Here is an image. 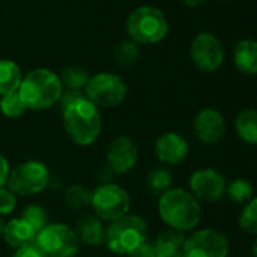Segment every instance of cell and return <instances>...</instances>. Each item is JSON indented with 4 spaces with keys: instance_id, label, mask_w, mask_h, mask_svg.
Returning a JSON list of instances; mask_svg holds the SVG:
<instances>
[{
    "instance_id": "30",
    "label": "cell",
    "mask_w": 257,
    "mask_h": 257,
    "mask_svg": "<svg viewBox=\"0 0 257 257\" xmlns=\"http://www.w3.org/2000/svg\"><path fill=\"white\" fill-rule=\"evenodd\" d=\"M17 206V195L8 188H2L0 189V216H7L11 215L16 210Z\"/></svg>"
},
{
    "instance_id": "31",
    "label": "cell",
    "mask_w": 257,
    "mask_h": 257,
    "mask_svg": "<svg viewBox=\"0 0 257 257\" xmlns=\"http://www.w3.org/2000/svg\"><path fill=\"white\" fill-rule=\"evenodd\" d=\"M127 257H158V251L153 245V242H143L137 249H134Z\"/></svg>"
},
{
    "instance_id": "37",
    "label": "cell",
    "mask_w": 257,
    "mask_h": 257,
    "mask_svg": "<svg viewBox=\"0 0 257 257\" xmlns=\"http://www.w3.org/2000/svg\"><path fill=\"white\" fill-rule=\"evenodd\" d=\"M4 228H5V219L0 216V236L4 234Z\"/></svg>"
},
{
    "instance_id": "4",
    "label": "cell",
    "mask_w": 257,
    "mask_h": 257,
    "mask_svg": "<svg viewBox=\"0 0 257 257\" xmlns=\"http://www.w3.org/2000/svg\"><path fill=\"white\" fill-rule=\"evenodd\" d=\"M147 221L134 213H127L116 221L109 222L104 234V245L116 255H128L147 240Z\"/></svg>"
},
{
    "instance_id": "38",
    "label": "cell",
    "mask_w": 257,
    "mask_h": 257,
    "mask_svg": "<svg viewBox=\"0 0 257 257\" xmlns=\"http://www.w3.org/2000/svg\"><path fill=\"white\" fill-rule=\"evenodd\" d=\"M221 2H227V0H221Z\"/></svg>"
},
{
    "instance_id": "11",
    "label": "cell",
    "mask_w": 257,
    "mask_h": 257,
    "mask_svg": "<svg viewBox=\"0 0 257 257\" xmlns=\"http://www.w3.org/2000/svg\"><path fill=\"white\" fill-rule=\"evenodd\" d=\"M106 168L113 174L131 173L140 159V149L137 143L127 135L115 137L106 149Z\"/></svg>"
},
{
    "instance_id": "16",
    "label": "cell",
    "mask_w": 257,
    "mask_h": 257,
    "mask_svg": "<svg viewBox=\"0 0 257 257\" xmlns=\"http://www.w3.org/2000/svg\"><path fill=\"white\" fill-rule=\"evenodd\" d=\"M74 231L80 243L89 246H97L104 243V234H106L104 222L94 213L82 215L74 225Z\"/></svg>"
},
{
    "instance_id": "18",
    "label": "cell",
    "mask_w": 257,
    "mask_h": 257,
    "mask_svg": "<svg viewBox=\"0 0 257 257\" xmlns=\"http://www.w3.org/2000/svg\"><path fill=\"white\" fill-rule=\"evenodd\" d=\"M233 64L242 74H257V41L249 38L237 41L233 49Z\"/></svg>"
},
{
    "instance_id": "26",
    "label": "cell",
    "mask_w": 257,
    "mask_h": 257,
    "mask_svg": "<svg viewBox=\"0 0 257 257\" xmlns=\"http://www.w3.org/2000/svg\"><path fill=\"white\" fill-rule=\"evenodd\" d=\"M113 58H115L118 65H121L124 68H128V67L135 65L140 61V47L132 40L121 41L113 49Z\"/></svg>"
},
{
    "instance_id": "32",
    "label": "cell",
    "mask_w": 257,
    "mask_h": 257,
    "mask_svg": "<svg viewBox=\"0 0 257 257\" xmlns=\"http://www.w3.org/2000/svg\"><path fill=\"white\" fill-rule=\"evenodd\" d=\"M10 173H11L10 162H8V159H7L2 153H0V189L7 186Z\"/></svg>"
},
{
    "instance_id": "5",
    "label": "cell",
    "mask_w": 257,
    "mask_h": 257,
    "mask_svg": "<svg viewBox=\"0 0 257 257\" xmlns=\"http://www.w3.org/2000/svg\"><path fill=\"white\" fill-rule=\"evenodd\" d=\"M125 31L137 44H156L167 37L168 22L159 8L144 5L132 11L127 17Z\"/></svg>"
},
{
    "instance_id": "3",
    "label": "cell",
    "mask_w": 257,
    "mask_h": 257,
    "mask_svg": "<svg viewBox=\"0 0 257 257\" xmlns=\"http://www.w3.org/2000/svg\"><path fill=\"white\" fill-rule=\"evenodd\" d=\"M64 92L59 74L49 68H35L23 76L19 94L31 110H46L59 103Z\"/></svg>"
},
{
    "instance_id": "20",
    "label": "cell",
    "mask_w": 257,
    "mask_h": 257,
    "mask_svg": "<svg viewBox=\"0 0 257 257\" xmlns=\"http://www.w3.org/2000/svg\"><path fill=\"white\" fill-rule=\"evenodd\" d=\"M23 80L22 68L11 59H0V97L17 92Z\"/></svg>"
},
{
    "instance_id": "6",
    "label": "cell",
    "mask_w": 257,
    "mask_h": 257,
    "mask_svg": "<svg viewBox=\"0 0 257 257\" xmlns=\"http://www.w3.org/2000/svg\"><path fill=\"white\" fill-rule=\"evenodd\" d=\"M50 183L47 165L37 159L25 161L11 168L7 186L20 197H31L43 192Z\"/></svg>"
},
{
    "instance_id": "35",
    "label": "cell",
    "mask_w": 257,
    "mask_h": 257,
    "mask_svg": "<svg viewBox=\"0 0 257 257\" xmlns=\"http://www.w3.org/2000/svg\"><path fill=\"white\" fill-rule=\"evenodd\" d=\"M158 257H183L182 251H165V252H158Z\"/></svg>"
},
{
    "instance_id": "12",
    "label": "cell",
    "mask_w": 257,
    "mask_h": 257,
    "mask_svg": "<svg viewBox=\"0 0 257 257\" xmlns=\"http://www.w3.org/2000/svg\"><path fill=\"white\" fill-rule=\"evenodd\" d=\"M189 53L194 65L203 73H213L224 62L222 44L209 32H201L192 40Z\"/></svg>"
},
{
    "instance_id": "25",
    "label": "cell",
    "mask_w": 257,
    "mask_h": 257,
    "mask_svg": "<svg viewBox=\"0 0 257 257\" xmlns=\"http://www.w3.org/2000/svg\"><path fill=\"white\" fill-rule=\"evenodd\" d=\"M89 73L79 65H71L62 70L59 79L62 82V86L71 91H83L89 80Z\"/></svg>"
},
{
    "instance_id": "36",
    "label": "cell",
    "mask_w": 257,
    "mask_h": 257,
    "mask_svg": "<svg viewBox=\"0 0 257 257\" xmlns=\"http://www.w3.org/2000/svg\"><path fill=\"white\" fill-rule=\"evenodd\" d=\"M251 257H257V237H254L251 243Z\"/></svg>"
},
{
    "instance_id": "34",
    "label": "cell",
    "mask_w": 257,
    "mask_h": 257,
    "mask_svg": "<svg viewBox=\"0 0 257 257\" xmlns=\"http://www.w3.org/2000/svg\"><path fill=\"white\" fill-rule=\"evenodd\" d=\"M182 2H183V5L188 7V8H197V7L206 4L207 0H182Z\"/></svg>"
},
{
    "instance_id": "13",
    "label": "cell",
    "mask_w": 257,
    "mask_h": 257,
    "mask_svg": "<svg viewBox=\"0 0 257 257\" xmlns=\"http://www.w3.org/2000/svg\"><path fill=\"white\" fill-rule=\"evenodd\" d=\"M189 192L201 203H215L224 198L225 177L215 168H198L189 176Z\"/></svg>"
},
{
    "instance_id": "1",
    "label": "cell",
    "mask_w": 257,
    "mask_h": 257,
    "mask_svg": "<svg viewBox=\"0 0 257 257\" xmlns=\"http://www.w3.org/2000/svg\"><path fill=\"white\" fill-rule=\"evenodd\" d=\"M158 213L167 227L182 233L194 231L201 221V203L183 188H171L158 200Z\"/></svg>"
},
{
    "instance_id": "28",
    "label": "cell",
    "mask_w": 257,
    "mask_h": 257,
    "mask_svg": "<svg viewBox=\"0 0 257 257\" xmlns=\"http://www.w3.org/2000/svg\"><path fill=\"white\" fill-rule=\"evenodd\" d=\"M22 219H25L37 233L40 230H43L47 224H49V213L47 210L38 204V203H32L28 204L23 210H22Z\"/></svg>"
},
{
    "instance_id": "10",
    "label": "cell",
    "mask_w": 257,
    "mask_h": 257,
    "mask_svg": "<svg viewBox=\"0 0 257 257\" xmlns=\"http://www.w3.org/2000/svg\"><path fill=\"white\" fill-rule=\"evenodd\" d=\"M183 257H228L230 243L224 233L215 228H195L186 236Z\"/></svg>"
},
{
    "instance_id": "22",
    "label": "cell",
    "mask_w": 257,
    "mask_h": 257,
    "mask_svg": "<svg viewBox=\"0 0 257 257\" xmlns=\"http://www.w3.org/2000/svg\"><path fill=\"white\" fill-rule=\"evenodd\" d=\"M224 197L234 204L243 206L254 197V188H252L249 180L242 179V177H236V179L227 182Z\"/></svg>"
},
{
    "instance_id": "8",
    "label": "cell",
    "mask_w": 257,
    "mask_h": 257,
    "mask_svg": "<svg viewBox=\"0 0 257 257\" xmlns=\"http://www.w3.org/2000/svg\"><path fill=\"white\" fill-rule=\"evenodd\" d=\"M91 207L103 222H112L131 210V195L116 183H101L92 191Z\"/></svg>"
},
{
    "instance_id": "23",
    "label": "cell",
    "mask_w": 257,
    "mask_h": 257,
    "mask_svg": "<svg viewBox=\"0 0 257 257\" xmlns=\"http://www.w3.org/2000/svg\"><path fill=\"white\" fill-rule=\"evenodd\" d=\"M186 240V234L174 230V228H164L153 240V245L158 252H165V251H182L183 245Z\"/></svg>"
},
{
    "instance_id": "27",
    "label": "cell",
    "mask_w": 257,
    "mask_h": 257,
    "mask_svg": "<svg viewBox=\"0 0 257 257\" xmlns=\"http://www.w3.org/2000/svg\"><path fill=\"white\" fill-rule=\"evenodd\" d=\"M237 224L246 234L257 237V195L242 206L237 216Z\"/></svg>"
},
{
    "instance_id": "14",
    "label": "cell",
    "mask_w": 257,
    "mask_h": 257,
    "mask_svg": "<svg viewBox=\"0 0 257 257\" xmlns=\"http://www.w3.org/2000/svg\"><path fill=\"white\" fill-rule=\"evenodd\" d=\"M227 132L224 115L215 107L201 109L194 118V135L204 146H216Z\"/></svg>"
},
{
    "instance_id": "33",
    "label": "cell",
    "mask_w": 257,
    "mask_h": 257,
    "mask_svg": "<svg viewBox=\"0 0 257 257\" xmlns=\"http://www.w3.org/2000/svg\"><path fill=\"white\" fill-rule=\"evenodd\" d=\"M14 257H44V254L37 248V245H29V246H25V248H20V249H16V254Z\"/></svg>"
},
{
    "instance_id": "9",
    "label": "cell",
    "mask_w": 257,
    "mask_h": 257,
    "mask_svg": "<svg viewBox=\"0 0 257 257\" xmlns=\"http://www.w3.org/2000/svg\"><path fill=\"white\" fill-rule=\"evenodd\" d=\"M85 95L97 107H115L127 97L125 82L113 73H98L89 77Z\"/></svg>"
},
{
    "instance_id": "24",
    "label": "cell",
    "mask_w": 257,
    "mask_h": 257,
    "mask_svg": "<svg viewBox=\"0 0 257 257\" xmlns=\"http://www.w3.org/2000/svg\"><path fill=\"white\" fill-rule=\"evenodd\" d=\"M91 198L92 191L82 183H74L64 192V201L71 210H80L86 206H91Z\"/></svg>"
},
{
    "instance_id": "7",
    "label": "cell",
    "mask_w": 257,
    "mask_h": 257,
    "mask_svg": "<svg viewBox=\"0 0 257 257\" xmlns=\"http://www.w3.org/2000/svg\"><path fill=\"white\" fill-rule=\"evenodd\" d=\"M35 245L44 257H74L80 242L73 227L62 222H49L38 231Z\"/></svg>"
},
{
    "instance_id": "17",
    "label": "cell",
    "mask_w": 257,
    "mask_h": 257,
    "mask_svg": "<svg viewBox=\"0 0 257 257\" xmlns=\"http://www.w3.org/2000/svg\"><path fill=\"white\" fill-rule=\"evenodd\" d=\"M37 231L22 218H13L8 222H5L4 234L2 237L8 243V246L14 249H20L29 245L35 243Z\"/></svg>"
},
{
    "instance_id": "15",
    "label": "cell",
    "mask_w": 257,
    "mask_h": 257,
    "mask_svg": "<svg viewBox=\"0 0 257 257\" xmlns=\"http://www.w3.org/2000/svg\"><path fill=\"white\" fill-rule=\"evenodd\" d=\"M189 155V143L177 132H165L155 143V156L165 165H180Z\"/></svg>"
},
{
    "instance_id": "2",
    "label": "cell",
    "mask_w": 257,
    "mask_h": 257,
    "mask_svg": "<svg viewBox=\"0 0 257 257\" xmlns=\"http://www.w3.org/2000/svg\"><path fill=\"white\" fill-rule=\"evenodd\" d=\"M61 113L64 131L74 144L88 147L100 138L103 125L101 113L86 95L65 107Z\"/></svg>"
},
{
    "instance_id": "21",
    "label": "cell",
    "mask_w": 257,
    "mask_h": 257,
    "mask_svg": "<svg viewBox=\"0 0 257 257\" xmlns=\"http://www.w3.org/2000/svg\"><path fill=\"white\" fill-rule=\"evenodd\" d=\"M146 188L152 195L161 197L173 188V174L165 167H153L146 177Z\"/></svg>"
},
{
    "instance_id": "29",
    "label": "cell",
    "mask_w": 257,
    "mask_h": 257,
    "mask_svg": "<svg viewBox=\"0 0 257 257\" xmlns=\"http://www.w3.org/2000/svg\"><path fill=\"white\" fill-rule=\"evenodd\" d=\"M26 104L23 103L19 91L0 97V112L7 118H20L26 112Z\"/></svg>"
},
{
    "instance_id": "19",
    "label": "cell",
    "mask_w": 257,
    "mask_h": 257,
    "mask_svg": "<svg viewBox=\"0 0 257 257\" xmlns=\"http://www.w3.org/2000/svg\"><path fill=\"white\" fill-rule=\"evenodd\" d=\"M234 132L248 146H257V109H242L234 118Z\"/></svg>"
}]
</instances>
